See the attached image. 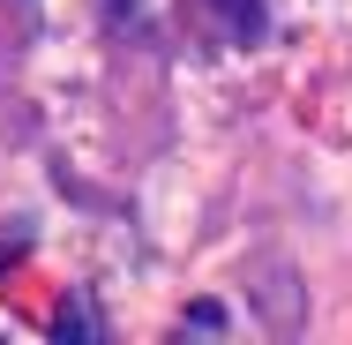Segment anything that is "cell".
<instances>
[{
    "label": "cell",
    "mask_w": 352,
    "mask_h": 345,
    "mask_svg": "<svg viewBox=\"0 0 352 345\" xmlns=\"http://www.w3.org/2000/svg\"><path fill=\"white\" fill-rule=\"evenodd\" d=\"M210 8H217V30H232L240 45H255L270 30V0H210Z\"/></svg>",
    "instance_id": "obj_1"
},
{
    "label": "cell",
    "mask_w": 352,
    "mask_h": 345,
    "mask_svg": "<svg viewBox=\"0 0 352 345\" xmlns=\"http://www.w3.org/2000/svg\"><path fill=\"white\" fill-rule=\"evenodd\" d=\"M180 331H188V338H217V331H232V315H225V308H217V300H195V308H188V323H180Z\"/></svg>",
    "instance_id": "obj_2"
}]
</instances>
